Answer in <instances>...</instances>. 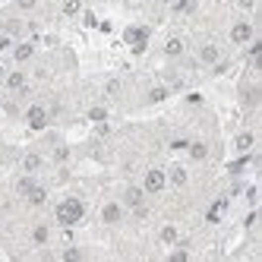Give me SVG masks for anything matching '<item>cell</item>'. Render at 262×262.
Returning <instances> with one entry per match:
<instances>
[{
  "label": "cell",
  "mask_w": 262,
  "mask_h": 262,
  "mask_svg": "<svg viewBox=\"0 0 262 262\" xmlns=\"http://www.w3.org/2000/svg\"><path fill=\"white\" fill-rule=\"evenodd\" d=\"M250 145H253V133H240L237 136V148L243 152V148H250Z\"/></svg>",
  "instance_id": "cell-15"
},
{
  "label": "cell",
  "mask_w": 262,
  "mask_h": 262,
  "mask_svg": "<svg viewBox=\"0 0 262 262\" xmlns=\"http://www.w3.org/2000/svg\"><path fill=\"white\" fill-rule=\"evenodd\" d=\"M19 6H22V10H32V6H35V0H19Z\"/></svg>",
  "instance_id": "cell-18"
},
{
  "label": "cell",
  "mask_w": 262,
  "mask_h": 262,
  "mask_svg": "<svg viewBox=\"0 0 262 262\" xmlns=\"http://www.w3.org/2000/svg\"><path fill=\"white\" fill-rule=\"evenodd\" d=\"M45 120H48V117H45V111H41V108H32V111H29V124H32L35 130L45 127Z\"/></svg>",
  "instance_id": "cell-7"
},
{
  "label": "cell",
  "mask_w": 262,
  "mask_h": 262,
  "mask_svg": "<svg viewBox=\"0 0 262 262\" xmlns=\"http://www.w3.org/2000/svg\"><path fill=\"white\" fill-rule=\"evenodd\" d=\"M199 60H202V64H215V60H218V48H215V45H202V51H199Z\"/></svg>",
  "instance_id": "cell-6"
},
{
  "label": "cell",
  "mask_w": 262,
  "mask_h": 262,
  "mask_svg": "<svg viewBox=\"0 0 262 262\" xmlns=\"http://www.w3.org/2000/svg\"><path fill=\"white\" fill-rule=\"evenodd\" d=\"M76 10H79V0H66V6H64V13H69V16H73Z\"/></svg>",
  "instance_id": "cell-17"
},
{
  "label": "cell",
  "mask_w": 262,
  "mask_h": 262,
  "mask_svg": "<svg viewBox=\"0 0 262 262\" xmlns=\"http://www.w3.org/2000/svg\"><path fill=\"white\" fill-rule=\"evenodd\" d=\"M171 180H174V187H183V183H187V171H183V168H174L171 171Z\"/></svg>",
  "instance_id": "cell-11"
},
{
  "label": "cell",
  "mask_w": 262,
  "mask_h": 262,
  "mask_svg": "<svg viewBox=\"0 0 262 262\" xmlns=\"http://www.w3.org/2000/svg\"><path fill=\"white\" fill-rule=\"evenodd\" d=\"M231 41L234 45H247V41H253V25L250 22H237L231 29Z\"/></svg>",
  "instance_id": "cell-3"
},
{
  "label": "cell",
  "mask_w": 262,
  "mask_h": 262,
  "mask_svg": "<svg viewBox=\"0 0 262 262\" xmlns=\"http://www.w3.org/2000/svg\"><path fill=\"white\" fill-rule=\"evenodd\" d=\"M120 218H124V208H120V202H108L101 208V221L104 224H117Z\"/></svg>",
  "instance_id": "cell-4"
},
{
  "label": "cell",
  "mask_w": 262,
  "mask_h": 262,
  "mask_svg": "<svg viewBox=\"0 0 262 262\" xmlns=\"http://www.w3.org/2000/svg\"><path fill=\"white\" fill-rule=\"evenodd\" d=\"M164 51H168V57H177L180 51H183V45H180L177 38H171V41H168V48H164Z\"/></svg>",
  "instance_id": "cell-14"
},
{
  "label": "cell",
  "mask_w": 262,
  "mask_h": 262,
  "mask_svg": "<svg viewBox=\"0 0 262 262\" xmlns=\"http://www.w3.org/2000/svg\"><path fill=\"white\" fill-rule=\"evenodd\" d=\"M190 158H193V161H202L205 158V145L202 142H193V145H190Z\"/></svg>",
  "instance_id": "cell-10"
},
{
  "label": "cell",
  "mask_w": 262,
  "mask_h": 262,
  "mask_svg": "<svg viewBox=\"0 0 262 262\" xmlns=\"http://www.w3.org/2000/svg\"><path fill=\"white\" fill-rule=\"evenodd\" d=\"M164 187H168V174H164L161 168H152V171L145 174V180H142V190H145L148 196H152V193H161Z\"/></svg>",
  "instance_id": "cell-2"
},
{
  "label": "cell",
  "mask_w": 262,
  "mask_h": 262,
  "mask_svg": "<svg viewBox=\"0 0 262 262\" xmlns=\"http://www.w3.org/2000/svg\"><path fill=\"white\" fill-rule=\"evenodd\" d=\"M48 237H51V231L45 228V224H41V228H35V234H32L35 243H48Z\"/></svg>",
  "instance_id": "cell-12"
},
{
  "label": "cell",
  "mask_w": 262,
  "mask_h": 262,
  "mask_svg": "<svg viewBox=\"0 0 262 262\" xmlns=\"http://www.w3.org/2000/svg\"><path fill=\"white\" fill-rule=\"evenodd\" d=\"M0 104H3V98H0Z\"/></svg>",
  "instance_id": "cell-19"
},
{
  "label": "cell",
  "mask_w": 262,
  "mask_h": 262,
  "mask_svg": "<svg viewBox=\"0 0 262 262\" xmlns=\"http://www.w3.org/2000/svg\"><path fill=\"white\" fill-rule=\"evenodd\" d=\"M82 218H85V205L79 202V199H64V202L57 205V221L66 224V228L69 224H79Z\"/></svg>",
  "instance_id": "cell-1"
},
{
  "label": "cell",
  "mask_w": 262,
  "mask_h": 262,
  "mask_svg": "<svg viewBox=\"0 0 262 262\" xmlns=\"http://www.w3.org/2000/svg\"><path fill=\"white\" fill-rule=\"evenodd\" d=\"M145 38H148V29H145V25H130V29H127V41H130V45H139V51H142Z\"/></svg>",
  "instance_id": "cell-5"
},
{
  "label": "cell",
  "mask_w": 262,
  "mask_h": 262,
  "mask_svg": "<svg viewBox=\"0 0 262 262\" xmlns=\"http://www.w3.org/2000/svg\"><path fill=\"white\" fill-rule=\"evenodd\" d=\"M41 168V158L38 155H29V158H25V171H38Z\"/></svg>",
  "instance_id": "cell-16"
},
{
  "label": "cell",
  "mask_w": 262,
  "mask_h": 262,
  "mask_svg": "<svg viewBox=\"0 0 262 262\" xmlns=\"http://www.w3.org/2000/svg\"><path fill=\"white\" fill-rule=\"evenodd\" d=\"M25 85V73H10L6 76V89H22Z\"/></svg>",
  "instance_id": "cell-9"
},
{
  "label": "cell",
  "mask_w": 262,
  "mask_h": 262,
  "mask_svg": "<svg viewBox=\"0 0 262 262\" xmlns=\"http://www.w3.org/2000/svg\"><path fill=\"white\" fill-rule=\"evenodd\" d=\"M32 54H35V48H32V45H19V48H16V54H13V57H16V64H25V60H29Z\"/></svg>",
  "instance_id": "cell-8"
},
{
  "label": "cell",
  "mask_w": 262,
  "mask_h": 262,
  "mask_svg": "<svg viewBox=\"0 0 262 262\" xmlns=\"http://www.w3.org/2000/svg\"><path fill=\"white\" fill-rule=\"evenodd\" d=\"M161 240H164V243H177V228H174V224H168V228L161 231Z\"/></svg>",
  "instance_id": "cell-13"
}]
</instances>
